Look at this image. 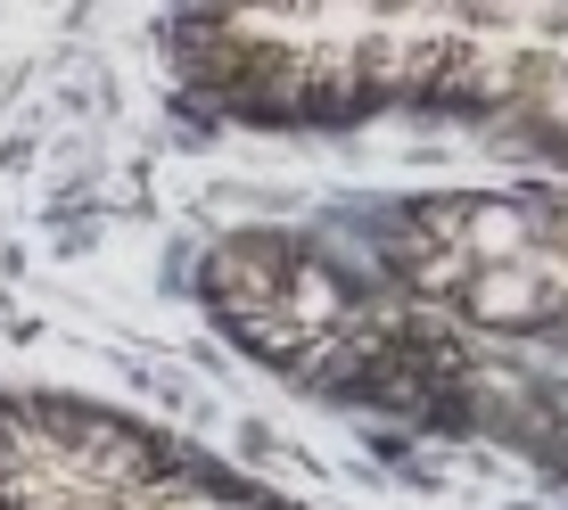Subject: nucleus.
Masks as SVG:
<instances>
[{"label": "nucleus", "instance_id": "f257e3e1", "mask_svg": "<svg viewBox=\"0 0 568 510\" xmlns=\"http://www.w3.org/2000/svg\"><path fill=\"white\" fill-rule=\"evenodd\" d=\"M469 305H478L486 322H527V313L544 305V280H536V272H519V264L478 272V280H469Z\"/></svg>", "mask_w": 568, "mask_h": 510}]
</instances>
